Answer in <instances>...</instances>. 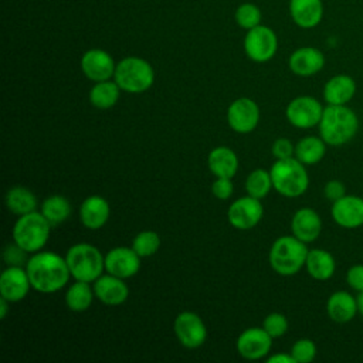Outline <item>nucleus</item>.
I'll return each instance as SVG.
<instances>
[{"instance_id": "nucleus-1", "label": "nucleus", "mask_w": 363, "mask_h": 363, "mask_svg": "<svg viewBox=\"0 0 363 363\" xmlns=\"http://www.w3.org/2000/svg\"><path fill=\"white\" fill-rule=\"evenodd\" d=\"M26 269L31 286L41 294H54L62 289L71 277L65 257L52 251L34 252L28 258Z\"/></svg>"}, {"instance_id": "nucleus-2", "label": "nucleus", "mask_w": 363, "mask_h": 363, "mask_svg": "<svg viewBox=\"0 0 363 363\" xmlns=\"http://www.w3.org/2000/svg\"><path fill=\"white\" fill-rule=\"evenodd\" d=\"M318 129L328 146H342L357 133L359 118L347 105H328L323 108Z\"/></svg>"}, {"instance_id": "nucleus-3", "label": "nucleus", "mask_w": 363, "mask_h": 363, "mask_svg": "<svg viewBox=\"0 0 363 363\" xmlns=\"http://www.w3.org/2000/svg\"><path fill=\"white\" fill-rule=\"evenodd\" d=\"M308 251L306 242L295 235H281L272 242L268 261L278 275L292 277L305 267Z\"/></svg>"}, {"instance_id": "nucleus-4", "label": "nucleus", "mask_w": 363, "mask_h": 363, "mask_svg": "<svg viewBox=\"0 0 363 363\" xmlns=\"http://www.w3.org/2000/svg\"><path fill=\"white\" fill-rule=\"evenodd\" d=\"M272 187L284 197L295 199L302 196L309 187V176L305 164L295 156L288 159H277L271 169Z\"/></svg>"}, {"instance_id": "nucleus-5", "label": "nucleus", "mask_w": 363, "mask_h": 363, "mask_svg": "<svg viewBox=\"0 0 363 363\" xmlns=\"http://www.w3.org/2000/svg\"><path fill=\"white\" fill-rule=\"evenodd\" d=\"M113 79L128 94H143L155 82V69L147 60L129 55L116 62Z\"/></svg>"}, {"instance_id": "nucleus-6", "label": "nucleus", "mask_w": 363, "mask_h": 363, "mask_svg": "<svg viewBox=\"0 0 363 363\" xmlns=\"http://www.w3.org/2000/svg\"><path fill=\"white\" fill-rule=\"evenodd\" d=\"M51 227L52 225L41 214V211H31L18 216L13 225V241L26 252L34 254L45 247L50 238Z\"/></svg>"}, {"instance_id": "nucleus-7", "label": "nucleus", "mask_w": 363, "mask_h": 363, "mask_svg": "<svg viewBox=\"0 0 363 363\" xmlns=\"http://www.w3.org/2000/svg\"><path fill=\"white\" fill-rule=\"evenodd\" d=\"M71 277L77 281L94 282L105 271V255L92 244L78 242L68 248L65 254Z\"/></svg>"}, {"instance_id": "nucleus-8", "label": "nucleus", "mask_w": 363, "mask_h": 363, "mask_svg": "<svg viewBox=\"0 0 363 363\" xmlns=\"http://www.w3.org/2000/svg\"><path fill=\"white\" fill-rule=\"evenodd\" d=\"M244 52L254 62H268L272 60L278 50V37L275 31L264 24H259L245 33Z\"/></svg>"}, {"instance_id": "nucleus-9", "label": "nucleus", "mask_w": 363, "mask_h": 363, "mask_svg": "<svg viewBox=\"0 0 363 363\" xmlns=\"http://www.w3.org/2000/svg\"><path fill=\"white\" fill-rule=\"evenodd\" d=\"M322 113V104L309 95H301L291 99L285 108L286 121L298 129H311L318 126Z\"/></svg>"}, {"instance_id": "nucleus-10", "label": "nucleus", "mask_w": 363, "mask_h": 363, "mask_svg": "<svg viewBox=\"0 0 363 363\" xmlns=\"http://www.w3.org/2000/svg\"><path fill=\"white\" fill-rule=\"evenodd\" d=\"M173 329L179 343L186 349H197L207 339V328L203 319L191 311L180 312L174 318Z\"/></svg>"}, {"instance_id": "nucleus-11", "label": "nucleus", "mask_w": 363, "mask_h": 363, "mask_svg": "<svg viewBox=\"0 0 363 363\" xmlns=\"http://www.w3.org/2000/svg\"><path fill=\"white\" fill-rule=\"evenodd\" d=\"M258 104L251 98H237L227 108V122L237 133H250L259 123Z\"/></svg>"}, {"instance_id": "nucleus-12", "label": "nucleus", "mask_w": 363, "mask_h": 363, "mask_svg": "<svg viewBox=\"0 0 363 363\" xmlns=\"http://www.w3.org/2000/svg\"><path fill=\"white\" fill-rule=\"evenodd\" d=\"M264 216V207L259 199L244 196L234 200L227 210L228 223L237 230H251L254 228Z\"/></svg>"}, {"instance_id": "nucleus-13", "label": "nucleus", "mask_w": 363, "mask_h": 363, "mask_svg": "<svg viewBox=\"0 0 363 363\" xmlns=\"http://www.w3.org/2000/svg\"><path fill=\"white\" fill-rule=\"evenodd\" d=\"M82 74L92 82L112 79L116 68L113 57L102 48L86 50L79 61Z\"/></svg>"}, {"instance_id": "nucleus-14", "label": "nucleus", "mask_w": 363, "mask_h": 363, "mask_svg": "<svg viewBox=\"0 0 363 363\" xmlns=\"http://www.w3.org/2000/svg\"><path fill=\"white\" fill-rule=\"evenodd\" d=\"M235 347L238 354L245 360H259L271 352L272 337L264 328L252 326L238 335Z\"/></svg>"}, {"instance_id": "nucleus-15", "label": "nucleus", "mask_w": 363, "mask_h": 363, "mask_svg": "<svg viewBox=\"0 0 363 363\" xmlns=\"http://www.w3.org/2000/svg\"><path fill=\"white\" fill-rule=\"evenodd\" d=\"M140 269V257L132 247H115L105 254V271L122 279L132 278Z\"/></svg>"}, {"instance_id": "nucleus-16", "label": "nucleus", "mask_w": 363, "mask_h": 363, "mask_svg": "<svg viewBox=\"0 0 363 363\" xmlns=\"http://www.w3.org/2000/svg\"><path fill=\"white\" fill-rule=\"evenodd\" d=\"M330 216L333 221L346 230H354L363 225V199L353 194H345L332 203Z\"/></svg>"}, {"instance_id": "nucleus-17", "label": "nucleus", "mask_w": 363, "mask_h": 363, "mask_svg": "<svg viewBox=\"0 0 363 363\" xmlns=\"http://www.w3.org/2000/svg\"><path fill=\"white\" fill-rule=\"evenodd\" d=\"M31 286L26 267L7 265L0 275V295L9 302H18L24 299Z\"/></svg>"}, {"instance_id": "nucleus-18", "label": "nucleus", "mask_w": 363, "mask_h": 363, "mask_svg": "<svg viewBox=\"0 0 363 363\" xmlns=\"http://www.w3.org/2000/svg\"><path fill=\"white\" fill-rule=\"evenodd\" d=\"M95 298L108 306L122 305L129 296V288L125 279L112 274H102L92 282Z\"/></svg>"}, {"instance_id": "nucleus-19", "label": "nucleus", "mask_w": 363, "mask_h": 363, "mask_svg": "<svg viewBox=\"0 0 363 363\" xmlns=\"http://www.w3.org/2000/svg\"><path fill=\"white\" fill-rule=\"evenodd\" d=\"M288 67L298 77H312L325 67V55L316 47H299L289 55Z\"/></svg>"}, {"instance_id": "nucleus-20", "label": "nucleus", "mask_w": 363, "mask_h": 363, "mask_svg": "<svg viewBox=\"0 0 363 363\" xmlns=\"http://www.w3.org/2000/svg\"><path fill=\"white\" fill-rule=\"evenodd\" d=\"M291 233L306 244L313 242L322 233V218L319 213L309 207L296 210L291 218Z\"/></svg>"}, {"instance_id": "nucleus-21", "label": "nucleus", "mask_w": 363, "mask_h": 363, "mask_svg": "<svg viewBox=\"0 0 363 363\" xmlns=\"http://www.w3.org/2000/svg\"><path fill=\"white\" fill-rule=\"evenodd\" d=\"M109 214V203L102 196H88L79 206V220L88 230L102 228L108 223Z\"/></svg>"}, {"instance_id": "nucleus-22", "label": "nucleus", "mask_w": 363, "mask_h": 363, "mask_svg": "<svg viewBox=\"0 0 363 363\" xmlns=\"http://www.w3.org/2000/svg\"><path fill=\"white\" fill-rule=\"evenodd\" d=\"M292 21L305 30L316 27L323 18V0H289Z\"/></svg>"}, {"instance_id": "nucleus-23", "label": "nucleus", "mask_w": 363, "mask_h": 363, "mask_svg": "<svg viewBox=\"0 0 363 363\" xmlns=\"http://www.w3.org/2000/svg\"><path fill=\"white\" fill-rule=\"evenodd\" d=\"M328 316L336 323H347L357 313V299L347 291H335L326 301Z\"/></svg>"}, {"instance_id": "nucleus-24", "label": "nucleus", "mask_w": 363, "mask_h": 363, "mask_svg": "<svg viewBox=\"0 0 363 363\" xmlns=\"http://www.w3.org/2000/svg\"><path fill=\"white\" fill-rule=\"evenodd\" d=\"M356 94V82L350 75L337 74L323 85V99L328 105H347Z\"/></svg>"}, {"instance_id": "nucleus-25", "label": "nucleus", "mask_w": 363, "mask_h": 363, "mask_svg": "<svg viewBox=\"0 0 363 363\" xmlns=\"http://www.w3.org/2000/svg\"><path fill=\"white\" fill-rule=\"evenodd\" d=\"M207 166L216 177L233 179L238 170V156L227 146H217L207 156Z\"/></svg>"}, {"instance_id": "nucleus-26", "label": "nucleus", "mask_w": 363, "mask_h": 363, "mask_svg": "<svg viewBox=\"0 0 363 363\" xmlns=\"http://www.w3.org/2000/svg\"><path fill=\"white\" fill-rule=\"evenodd\" d=\"M305 268H306V272L313 279L328 281L335 274L336 261L329 251L322 248H313L308 251Z\"/></svg>"}, {"instance_id": "nucleus-27", "label": "nucleus", "mask_w": 363, "mask_h": 363, "mask_svg": "<svg viewBox=\"0 0 363 363\" xmlns=\"http://www.w3.org/2000/svg\"><path fill=\"white\" fill-rule=\"evenodd\" d=\"M37 204L38 201L35 194L24 186H14L6 193V207L10 213L16 216L35 211Z\"/></svg>"}, {"instance_id": "nucleus-28", "label": "nucleus", "mask_w": 363, "mask_h": 363, "mask_svg": "<svg viewBox=\"0 0 363 363\" xmlns=\"http://www.w3.org/2000/svg\"><path fill=\"white\" fill-rule=\"evenodd\" d=\"M326 146L320 136H305L295 145V157L305 166L316 164L325 157Z\"/></svg>"}, {"instance_id": "nucleus-29", "label": "nucleus", "mask_w": 363, "mask_h": 363, "mask_svg": "<svg viewBox=\"0 0 363 363\" xmlns=\"http://www.w3.org/2000/svg\"><path fill=\"white\" fill-rule=\"evenodd\" d=\"M121 88L115 79L94 82L89 91V102L96 109H109L116 105L121 96Z\"/></svg>"}, {"instance_id": "nucleus-30", "label": "nucleus", "mask_w": 363, "mask_h": 363, "mask_svg": "<svg viewBox=\"0 0 363 363\" xmlns=\"http://www.w3.org/2000/svg\"><path fill=\"white\" fill-rule=\"evenodd\" d=\"M95 298L94 288L91 282L77 281L71 284L65 292V305L72 312H84L89 309L92 301Z\"/></svg>"}, {"instance_id": "nucleus-31", "label": "nucleus", "mask_w": 363, "mask_h": 363, "mask_svg": "<svg viewBox=\"0 0 363 363\" xmlns=\"http://www.w3.org/2000/svg\"><path fill=\"white\" fill-rule=\"evenodd\" d=\"M40 211L51 225H58L69 217L71 204L67 197L61 194H52L43 200Z\"/></svg>"}, {"instance_id": "nucleus-32", "label": "nucleus", "mask_w": 363, "mask_h": 363, "mask_svg": "<svg viewBox=\"0 0 363 363\" xmlns=\"http://www.w3.org/2000/svg\"><path fill=\"white\" fill-rule=\"evenodd\" d=\"M245 191L248 196L255 199H264L269 194L272 187V179L269 170L254 169L245 179Z\"/></svg>"}, {"instance_id": "nucleus-33", "label": "nucleus", "mask_w": 363, "mask_h": 363, "mask_svg": "<svg viewBox=\"0 0 363 363\" xmlns=\"http://www.w3.org/2000/svg\"><path fill=\"white\" fill-rule=\"evenodd\" d=\"M130 247L140 258L152 257L159 251L160 235L153 230H143L133 237Z\"/></svg>"}, {"instance_id": "nucleus-34", "label": "nucleus", "mask_w": 363, "mask_h": 363, "mask_svg": "<svg viewBox=\"0 0 363 363\" xmlns=\"http://www.w3.org/2000/svg\"><path fill=\"white\" fill-rule=\"evenodd\" d=\"M234 20L241 28L248 31L261 24L262 13L259 7L254 3H242L235 9Z\"/></svg>"}, {"instance_id": "nucleus-35", "label": "nucleus", "mask_w": 363, "mask_h": 363, "mask_svg": "<svg viewBox=\"0 0 363 363\" xmlns=\"http://www.w3.org/2000/svg\"><path fill=\"white\" fill-rule=\"evenodd\" d=\"M289 353L292 354L296 363H311L316 357L318 349L313 340L308 337H302L292 345Z\"/></svg>"}, {"instance_id": "nucleus-36", "label": "nucleus", "mask_w": 363, "mask_h": 363, "mask_svg": "<svg viewBox=\"0 0 363 363\" xmlns=\"http://www.w3.org/2000/svg\"><path fill=\"white\" fill-rule=\"evenodd\" d=\"M262 328L265 329V332L272 337H281L288 332L289 323L288 319L284 313L279 312H271L265 316L264 322H262Z\"/></svg>"}, {"instance_id": "nucleus-37", "label": "nucleus", "mask_w": 363, "mask_h": 363, "mask_svg": "<svg viewBox=\"0 0 363 363\" xmlns=\"http://www.w3.org/2000/svg\"><path fill=\"white\" fill-rule=\"evenodd\" d=\"M28 252H26L21 247H18L14 241L13 244H9L3 251V258L7 265H16V267H26L28 258L26 257Z\"/></svg>"}, {"instance_id": "nucleus-38", "label": "nucleus", "mask_w": 363, "mask_h": 363, "mask_svg": "<svg viewBox=\"0 0 363 363\" xmlns=\"http://www.w3.org/2000/svg\"><path fill=\"white\" fill-rule=\"evenodd\" d=\"M211 193L218 200H228L234 193V184L228 177H216L211 184Z\"/></svg>"}, {"instance_id": "nucleus-39", "label": "nucleus", "mask_w": 363, "mask_h": 363, "mask_svg": "<svg viewBox=\"0 0 363 363\" xmlns=\"http://www.w3.org/2000/svg\"><path fill=\"white\" fill-rule=\"evenodd\" d=\"M271 153L275 159H288L295 156V145L286 138H278L271 146Z\"/></svg>"}, {"instance_id": "nucleus-40", "label": "nucleus", "mask_w": 363, "mask_h": 363, "mask_svg": "<svg viewBox=\"0 0 363 363\" xmlns=\"http://www.w3.org/2000/svg\"><path fill=\"white\" fill-rule=\"evenodd\" d=\"M347 285L356 292L363 291V264L352 265L346 272Z\"/></svg>"}, {"instance_id": "nucleus-41", "label": "nucleus", "mask_w": 363, "mask_h": 363, "mask_svg": "<svg viewBox=\"0 0 363 363\" xmlns=\"http://www.w3.org/2000/svg\"><path fill=\"white\" fill-rule=\"evenodd\" d=\"M323 194L328 200L333 203L346 194V187L340 180H329L323 186Z\"/></svg>"}, {"instance_id": "nucleus-42", "label": "nucleus", "mask_w": 363, "mask_h": 363, "mask_svg": "<svg viewBox=\"0 0 363 363\" xmlns=\"http://www.w3.org/2000/svg\"><path fill=\"white\" fill-rule=\"evenodd\" d=\"M268 363H296L291 353H275L267 359Z\"/></svg>"}, {"instance_id": "nucleus-43", "label": "nucleus", "mask_w": 363, "mask_h": 363, "mask_svg": "<svg viewBox=\"0 0 363 363\" xmlns=\"http://www.w3.org/2000/svg\"><path fill=\"white\" fill-rule=\"evenodd\" d=\"M11 302H9L7 299L4 298H0V319H6L7 316V312H9V305Z\"/></svg>"}, {"instance_id": "nucleus-44", "label": "nucleus", "mask_w": 363, "mask_h": 363, "mask_svg": "<svg viewBox=\"0 0 363 363\" xmlns=\"http://www.w3.org/2000/svg\"><path fill=\"white\" fill-rule=\"evenodd\" d=\"M356 299H357V311H359V313L363 316V291L357 292Z\"/></svg>"}]
</instances>
